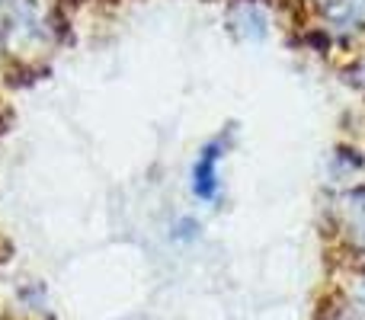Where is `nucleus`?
Returning a JSON list of instances; mask_svg holds the SVG:
<instances>
[{"label": "nucleus", "mask_w": 365, "mask_h": 320, "mask_svg": "<svg viewBox=\"0 0 365 320\" xmlns=\"http://www.w3.org/2000/svg\"><path fill=\"white\" fill-rule=\"evenodd\" d=\"M215 158H218V154L208 148L205 158H202L199 167H195V192L199 195H212L215 192Z\"/></svg>", "instance_id": "obj_1"}]
</instances>
